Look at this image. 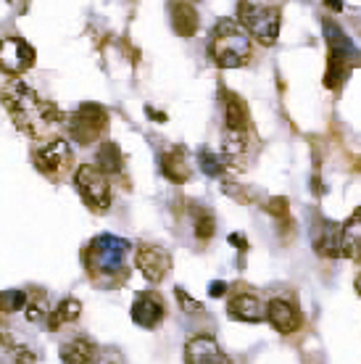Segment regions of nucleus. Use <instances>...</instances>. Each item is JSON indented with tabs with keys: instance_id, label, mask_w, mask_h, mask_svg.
Instances as JSON below:
<instances>
[{
	"instance_id": "nucleus-1",
	"label": "nucleus",
	"mask_w": 361,
	"mask_h": 364,
	"mask_svg": "<svg viewBox=\"0 0 361 364\" xmlns=\"http://www.w3.org/2000/svg\"><path fill=\"white\" fill-rule=\"evenodd\" d=\"M3 106L9 109L14 124L29 137H45L58 122H63L58 106L40 98L18 80V74L3 72Z\"/></svg>"
},
{
	"instance_id": "nucleus-2",
	"label": "nucleus",
	"mask_w": 361,
	"mask_h": 364,
	"mask_svg": "<svg viewBox=\"0 0 361 364\" xmlns=\"http://www.w3.org/2000/svg\"><path fill=\"white\" fill-rule=\"evenodd\" d=\"M208 53L222 69H237L251 58V35L235 18H219L208 37Z\"/></svg>"
},
{
	"instance_id": "nucleus-3",
	"label": "nucleus",
	"mask_w": 361,
	"mask_h": 364,
	"mask_svg": "<svg viewBox=\"0 0 361 364\" xmlns=\"http://www.w3.org/2000/svg\"><path fill=\"white\" fill-rule=\"evenodd\" d=\"M126 240L114 235H100L95 237L87 248V272L103 285H111L117 274H124V259H126Z\"/></svg>"
},
{
	"instance_id": "nucleus-4",
	"label": "nucleus",
	"mask_w": 361,
	"mask_h": 364,
	"mask_svg": "<svg viewBox=\"0 0 361 364\" xmlns=\"http://www.w3.org/2000/svg\"><path fill=\"white\" fill-rule=\"evenodd\" d=\"M325 35H327V72H325V85L330 90H338L340 85L348 80L351 64L356 61V48L340 32V27L335 21H325Z\"/></svg>"
},
{
	"instance_id": "nucleus-5",
	"label": "nucleus",
	"mask_w": 361,
	"mask_h": 364,
	"mask_svg": "<svg viewBox=\"0 0 361 364\" xmlns=\"http://www.w3.org/2000/svg\"><path fill=\"white\" fill-rule=\"evenodd\" d=\"M237 18L245 27V32L251 37H256L262 46H271L282 27V14L280 9H271V6H256L248 0L237 3Z\"/></svg>"
},
{
	"instance_id": "nucleus-6",
	"label": "nucleus",
	"mask_w": 361,
	"mask_h": 364,
	"mask_svg": "<svg viewBox=\"0 0 361 364\" xmlns=\"http://www.w3.org/2000/svg\"><path fill=\"white\" fill-rule=\"evenodd\" d=\"M66 127H69V137H72L74 143L90 146L109 127V111L98 106V103H82L80 109L69 117Z\"/></svg>"
},
{
	"instance_id": "nucleus-7",
	"label": "nucleus",
	"mask_w": 361,
	"mask_h": 364,
	"mask_svg": "<svg viewBox=\"0 0 361 364\" xmlns=\"http://www.w3.org/2000/svg\"><path fill=\"white\" fill-rule=\"evenodd\" d=\"M74 185L80 191L82 200L90 206L92 211H106L111 206V185L109 174H103L98 164H82L74 174Z\"/></svg>"
},
{
	"instance_id": "nucleus-8",
	"label": "nucleus",
	"mask_w": 361,
	"mask_h": 364,
	"mask_svg": "<svg viewBox=\"0 0 361 364\" xmlns=\"http://www.w3.org/2000/svg\"><path fill=\"white\" fill-rule=\"evenodd\" d=\"M32 159H35V166L45 174V177L58 180V177L66 174V169L72 166L74 154L66 140H48L45 146H40L35 154H32Z\"/></svg>"
},
{
	"instance_id": "nucleus-9",
	"label": "nucleus",
	"mask_w": 361,
	"mask_h": 364,
	"mask_svg": "<svg viewBox=\"0 0 361 364\" xmlns=\"http://www.w3.org/2000/svg\"><path fill=\"white\" fill-rule=\"evenodd\" d=\"M35 48L29 46L21 37H6L3 40V50H0V61H3V72L21 74L35 66Z\"/></svg>"
},
{
	"instance_id": "nucleus-10",
	"label": "nucleus",
	"mask_w": 361,
	"mask_h": 364,
	"mask_svg": "<svg viewBox=\"0 0 361 364\" xmlns=\"http://www.w3.org/2000/svg\"><path fill=\"white\" fill-rule=\"evenodd\" d=\"M135 264L145 274V280L161 282L166 272L172 269V256L161 246H140L135 254Z\"/></svg>"
},
{
	"instance_id": "nucleus-11",
	"label": "nucleus",
	"mask_w": 361,
	"mask_h": 364,
	"mask_svg": "<svg viewBox=\"0 0 361 364\" xmlns=\"http://www.w3.org/2000/svg\"><path fill=\"white\" fill-rule=\"evenodd\" d=\"M251 137L248 132H235V129H227L225 140H222V161L230 169H245L251 161Z\"/></svg>"
},
{
	"instance_id": "nucleus-12",
	"label": "nucleus",
	"mask_w": 361,
	"mask_h": 364,
	"mask_svg": "<svg viewBox=\"0 0 361 364\" xmlns=\"http://www.w3.org/2000/svg\"><path fill=\"white\" fill-rule=\"evenodd\" d=\"M132 322L143 330H153L163 319V301L156 293H137L132 301Z\"/></svg>"
},
{
	"instance_id": "nucleus-13",
	"label": "nucleus",
	"mask_w": 361,
	"mask_h": 364,
	"mask_svg": "<svg viewBox=\"0 0 361 364\" xmlns=\"http://www.w3.org/2000/svg\"><path fill=\"white\" fill-rule=\"evenodd\" d=\"M185 364H230V359L214 338L198 336L190 338L185 346Z\"/></svg>"
},
{
	"instance_id": "nucleus-14",
	"label": "nucleus",
	"mask_w": 361,
	"mask_h": 364,
	"mask_svg": "<svg viewBox=\"0 0 361 364\" xmlns=\"http://www.w3.org/2000/svg\"><path fill=\"white\" fill-rule=\"evenodd\" d=\"M266 319H269V325L277 333L282 336H290V333H296L301 328V314L298 309L285 299H271L269 306H266Z\"/></svg>"
},
{
	"instance_id": "nucleus-15",
	"label": "nucleus",
	"mask_w": 361,
	"mask_h": 364,
	"mask_svg": "<svg viewBox=\"0 0 361 364\" xmlns=\"http://www.w3.org/2000/svg\"><path fill=\"white\" fill-rule=\"evenodd\" d=\"M227 311H230V317L237 319V322H262V319H266V309H264V304L256 296H251V293H240V296H235V299L230 301V306H227Z\"/></svg>"
},
{
	"instance_id": "nucleus-16",
	"label": "nucleus",
	"mask_w": 361,
	"mask_h": 364,
	"mask_svg": "<svg viewBox=\"0 0 361 364\" xmlns=\"http://www.w3.org/2000/svg\"><path fill=\"white\" fill-rule=\"evenodd\" d=\"M161 172L166 180L177 182V185H182V182L190 180V161H188V151L182 146H174L169 148L166 154L161 156Z\"/></svg>"
},
{
	"instance_id": "nucleus-17",
	"label": "nucleus",
	"mask_w": 361,
	"mask_h": 364,
	"mask_svg": "<svg viewBox=\"0 0 361 364\" xmlns=\"http://www.w3.org/2000/svg\"><path fill=\"white\" fill-rule=\"evenodd\" d=\"M172 27L180 37H193L198 32L200 21H198V11H195L193 3H185V0L172 3Z\"/></svg>"
},
{
	"instance_id": "nucleus-18",
	"label": "nucleus",
	"mask_w": 361,
	"mask_h": 364,
	"mask_svg": "<svg viewBox=\"0 0 361 364\" xmlns=\"http://www.w3.org/2000/svg\"><path fill=\"white\" fill-rule=\"evenodd\" d=\"M225 122L227 129H235V132H248V127H251L248 106L235 92H225Z\"/></svg>"
},
{
	"instance_id": "nucleus-19",
	"label": "nucleus",
	"mask_w": 361,
	"mask_h": 364,
	"mask_svg": "<svg viewBox=\"0 0 361 364\" xmlns=\"http://www.w3.org/2000/svg\"><path fill=\"white\" fill-rule=\"evenodd\" d=\"M316 251L330 256V259L343 256V228H340V225H333V222H325V225H322V232L316 235Z\"/></svg>"
},
{
	"instance_id": "nucleus-20",
	"label": "nucleus",
	"mask_w": 361,
	"mask_h": 364,
	"mask_svg": "<svg viewBox=\"0 0 361 364\" xmlns=\"http://www.w3.org/2000/svg\"><path fill=\"white\" fill-rule=\"evenodd\" d=\"M343 256L361 264V209L353 211V217L343 225Z\"/></svg>"
},
{
	"instance_id": "nucleus-21",
	"label": "nucleus",
	"mask_w": 361,
	"mask_h": 364,
	"mask_svg": "<svg viewBox=\"0 0 361 364\" xmlns=\"http://www.w3.org/2000/svg\"><path fill=\"white\" fill-rule=\"evenodd\" d=\"M61 362L63 364H92L95 362V346L85 338H74L61 346Z\"/></svg>"
},
{
	"instance_id": "nucleus-22",
	"label": "nucleus",
	"mask_w": 361,
	"mask_h": 364,
	"mask_svg": "<svg viewBox=\"0 0 361 364\" xmlns=\"http://www.w3.org/2000/svg\"><path fill=\"white\" fill-rule=\"evenodd\" d=\"M82 314V304L77 299H63L58 306L50 309V317H48V330H61V325L66 322H74V319Z\"/></svg>"
},
{
	"instance_id": "nucleus-23",
	"label": "nucleus",
	"mask_w": 361,
	"mask_h": 364,
	"mask_svg": "<svg viewBox=\"0 0 361 364\" xmlns=\"http://www.w3.org/2000/svg\"><path fill=\"white\" fill-rule=\"evenodd\" d=\"M98 169L103 174H119L124 169V156L117 143H103L98 151Z\"/></svg>"
},
{
	"instance_id": "nucleus-24",
	"label": "nucleus",
	"mask_w": 361,
	"mask_h": 364,
	"mask_svg": "<svg viewBox=\"0 0 361 364\" xmlns=\"http://www.w3.org/2000/svg\"><path fill=\"white\" fill-rule=\"evenodd\" d=\"M193 219H195V237H198V240H211L214 230H217L214 214L208 209H203V206H195V209H193Z\"/></svg>"
},
{
	"instance_id": "nucleus-25",
	"label": "nucleus",
	"mask_w": 361,
	"mask_h": 364,
	"mask_svg": "<svg viewBox=\"0 0 361 364\" xmlns=\"http://www.w3.org/2000/svg\"><path fill=\"white\" fill-rule=\"evenodd\" d=\"M198 161H200V169L208 174V177H219V174L225 172V161L222 159H217V156L211 154L208 148H203L198 154Z\"/></svg>"
},
{
	"instance_id": "nucleus-26",
	"label": "nucleus",
	"mask_w": 361,
	"mask_h": 364,
	"mask_svg": "<svg viewBox=\"0 0 361 364\" xmlns=\"http://www.w3.org/2000/svg\"><path fill=\"white\" fill-rule=\"evenodd\" d=\"M0 301H3V311H16L21 306H27L29 296L24 291H3Z\"/></svg>"
},
{
	"instance_id": "nucleus-27",
	"label": "nucleus",
	"mask_w": 361,
	"mask_h": 364,
	"mask_svg": "<svg viewBox=\"0 0 361 364\" xmlns=\"http://www.w3.org/2000/svg\"><path fill=\"white\" fill-rule=\"evenodd\" d=\"M40 317H50V311H48V301L43 293H35V299H29L27 304V319L29 322H37Z\"/></svg>"
},
{
	"instance_id": "nucleus-28",
	"label": "nucleus",
	"mask_w": 361,
	"mask_h": 364,
	"mask_svg": "<svg viewBox=\"0 0 361 364\" xmlns=\"http://www.w3.org/2000/svg\"><path fill=\"white\" fill-rule=\"evenodd\" d=\"M266 211H269L271 217H277V219H282V222H288V225H290L288 198H269V203H266Z\"/></svg>"
},
{
	"instance_id": "nucleus-29",
	"label": "nucleus",
	"mask_w": 361,
	"mask_h": 364,
	"mask_svg": "<svg viewBox=\"0 0 361 364\" xmlns=\"http://www.w3.org/2000/svg\"><path fill=\"white\" fill-rule=\"evenodd\" d=\"M177 299H180V304H182V311H188V314H195V311L203 309V306H200V301H193L188 293L182 291V288H177Z\"/></svg>"
},
{
	"instance_id": "nucleus-30",
	"label": "nucleus",
	"mask_w": 361,
	"mask_h": 364,
	"mask_svg": "<svg viewBox=\"0 0 361 364\" xmlns=\"http://www.w3.org/2000/svg\"><path fill=\"white\" fill-rule=\"evenodd\" d=\"M14 354H16V364H35V354H32L29 348L18 346V348H14Z\"/></svg>"
},
{
	"instance_id": "nucleus-31",
	"label": "nucleus",
	"mask_w": 361,
	"mask_h": 364,
	"mask_svg": "<svg viewBox=\"0 0 361 364\" xmlns=\"http://www.w3.org/2000/svg\"><path fill=\"white\" fill-rule=\"evenodd\" d=\"M95 364H124V359H122V354H119V351H106V354L100 356Z\"/></svg>"
},
{
	"instance_id": "nucleus-32",
	"label": "nucleus",
	"mask_w": 361,
	"mask_h": 364,
	"mask_svg": "<svg viewBox=\"0 0 361 364\" xmlns=\"http://www.w3.org/2000/svg\"><path fill=\"white\" fill-rule=\"evenodd\" d=\"M225 291H227V285L222 280H217V282H211V288H208V293L217 299V296H225Z\"/></svg>"
},
{
	"instance_id": "nucleus-33",
	"label": "nucleus",
	"mask_w": 361,
	"mask_h": 364,
	"mask_svg": "<svg viewBox=\"0 0 361 364\" xmlns=\"http://www.w3.org/2000/svg\"><path fill=\"white\" fill-rule=\"evenodd\" d=\"M230 243L235 248H240V251H245L248 248V243H245V235H230Z\"/></svg>"
},
{
	"instance_id": "nucleus-34",
	"label": "nucleus",
	"mask_w": 361,
	"mask_h": 364,
	"mask_svg": "<svg viewBox=\"0 0 361 364\" xmlns=\"http://www.w3.org/2000/svg\"><path fill=\"white\" fill-rule=\"evenodd\" d=\"M327 6H330V9L333 11H343V0H325Z\"/></svg>"
},
{
	"instance_id": "nucleus-35",
	"label": "nucleus",
	"mask_w": 361,
	"mask_h": 364,
	"mask_svg": "<svg viewBox=\"0 0 361 364\" xmlns=\"http://www.w3.org/2000/svg\"><path fill=\"white\" fill-rule=\"evenodd\" d=\"M356 293H359V296H361V274H359V277H356Z\"/></svg>"
},
{
	"instance_id": "nucleus-36",
	"label": "nucleus",
	"mask_w": 361,
	"mask_h": 364,
	"mask_svg": "<svg viewBox=\"0 0 361 364\" xmlns=\"http://www.w3.org/2000/svg\"><path fill=\"white\" fill-rule=\"evenodd\" d=\"M11 3H14V0H11Z\"/></svg>"
}]
</instances>
